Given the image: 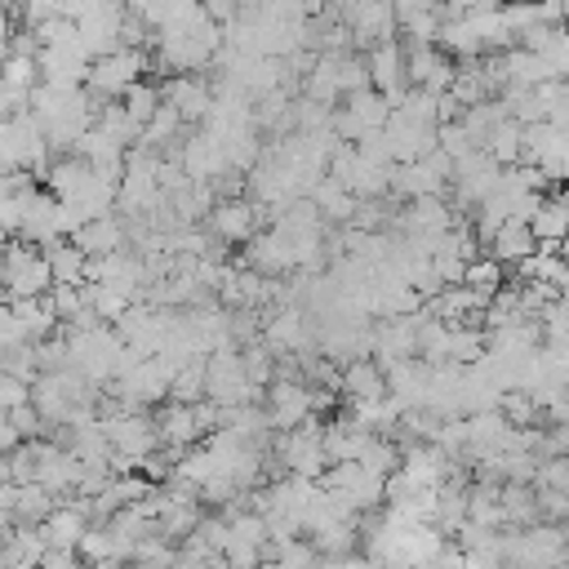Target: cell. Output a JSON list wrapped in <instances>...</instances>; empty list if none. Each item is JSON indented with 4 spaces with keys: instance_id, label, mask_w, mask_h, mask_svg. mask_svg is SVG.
I'll return each instance as SVG.
<instances>
[{
    "instance_id": "cell-23",
    "label": "cell",
    "mask_w": 569,
    "mask_h": 569,
    "mask_svg": "<svg viewBox=\"0 0 569 569\" xmlns=\"http://www.w3.org/2000/svg\"><path fill=\"white\" fill-rule=\"evenodd\" d=\"M240 365H244V378L253 382V387H271L276 382V356L267 351V342H249V347H240Z\"/></svg>"
},
{
    "instance_id": "cell-6",
    "label": "cell",
    "mask_w": 569,
    "mask_h": 569,
    "mask_svg": "<svg viewBox=\"0 0 569 569\" xmlns=\"http://www.w3.org/2000/svg\"><path fill=\"white\" fill-rule=\"evenodd\" d=\"M40 529H44V538H49V547H53V551H76V547H80V538L93 529V520H89V498L58 502V507H53V516H49Z\"/></svg>"
},
{
    "instance_id": "cell-10",
    "label": "cell",
    "mask_w": 569,
    "mask_h": 569,
    "mask_svg": "<svg viewBox=\"0 0 569 569\" xmlns=\"http://www.w3.org/2000/svg\"><path fill=\"white\" fill-rule=\"evenodd\" d=\"M84 258H111V253H124L129 249V231H124V218L111 213V218H98V222H84L80 236L71 240Z\"/></svg>"
},
{
    "instance_id": "cell-24",
    "label": "cell",
    "mask_w": 569,
    "mask_h": 569,
    "mask_svg": "<svg viewBox=\"0 0 569 569\" xmlns=\"http://www.w3.org/2000/svg\"><path fill=\"white\" fill-rule=\"evenodd\" d=\"M338 89L351 98V93H365V89H373L369 84V62H365V53H338Z\"/></svg>"
},
{
    "instance_id": "cell-16",
    "label": "cell",
    "mask_w": 569,
    "mask_h": 569,
    "mask_svg": "<svg viewBox=\"0 0 569 569\" xmlns=\"http://www.w3.org/2000/svg\"><path fill=\"white\" fill-rule=\"evenodd\" d=\"M44 258H49V271H53V284H84V253L71 244V240H58V244H49L44 249Z\"/></svg>"
},
{
    "instance_id": "cell-36",
    "label": "cell",
    "mask_w": 569,
    "mask_h": 569,
    "mask_svg": "<svg viewBox=\"0 0 569 569\" xmlns=\"http://www.w3.org/2000/svg\"><path fill=\"white\" fill-rule=\"evenodd\" d=\"M0 284H4V253H0Z\"/></svg>"
},
{
    "instance_id": "cell-1",
    "label": "cell",
    "mask_w": 569,
    "mask_h": 569,
    "mask_svg": "<svg viewBox=\"0 0 569 569\" xmlns=\"http://www.w3.org/2000/svg\"><path fill=\"white\" fill-rule=\"evenodd\" d=\"M4 289H9V302L49 298V289H53L49 258L27 240H9L4 244Z\"/></svg>"
},
{
    "instance_id": "cell-25",
    "label": "cell",
    "mask_w": 569,
    "mask_h": 569,
    "mask_svg": "<svg viewBox=\"0 0 569 569\" xmlns=\"http://www.w3.org/2000/svg\"><path fill=\"white\" fill-rule=\"evenodd\" d=\"M560 138H565V133H560V129H551L547 120H538V124H525V129H520V147H525V160H529V164H542V156H547V151H551Z\"/></svg>"
},
{
    "instance_id": "cell-4",
    "label": "cell",
    "mask_w": 569,
    "mask_h": 569,
    "mask_svg": "<svg viewBox=\"0 0 569 569\" xmlns=\"http://www.w3.org/2000/svg\"><path fill=\"white\" fill-rule=\"evenodd\" d=\"M267 418H271V431H280V436L298 431L307 418H316L311 413V387L293 382V378H276L267 387Z\"/></svg>"
},
{
    "instance_id": "cell-35",
    "label": "cell",
    "mask_w": 569,
    "mask_h": 569,
    "mask_svg": "<svg viewBox=\"0 0 569 569\" xmlns=\"http://www.w3.org/2000/svg\"><path fill=\"white\" fill-rule=\"evenodd\" d=\"M325 569H373V565H356V560H329Z\"/></svg>"
},
{
    "instance_id": "cell-32",
    "label": "cell",
    "mask_w": 569,
    "mask_h": 569,
    "mask_svg": "<svg viewBox=\"0 0 569 569\" xmlns=\"http://www.w3.org/2000/svg\"><path fill=\"white\" fill-rule=\"evenodd\" d=\"M538 489L569 493V458H551V462H542V471H538Z\"/></svg>"
},
{
    "instance_id": "cell-15",
    "label": "cell",
    "mask_w": 569,
    "mask_h": 569,
    "mask_svg": "<svg viewBox=\"0 0 569 569\" xmlns=\"http://www.w3.org/2000/svg\"><path fill=\"white\" fill-rule=\"evenodd\" d=\"M311 200H316V209L329 213L333 222H351V218H356V204H360V200H356L342 182H333V178H320V182L311 187Z\"/></svg>"
},
{
    "instance_id": "cell-21",
    "label": "cell",
    "mask_w": 569,
    "mask_h": 569,
    "mask_svg": "<svg viewBox=\"0 0 569 569\" xmlns=\"http://www.w3.org/2000/svg\"><path fill=\"white\" fill-rule=\"evenodd\" d=\"M462 284H467V289H476V293H485V298H493V293L507 284V271H502V262H493L489 253H480L476 262H467Z\"/></svg>"
},
{
    "instance_id": "cell-27",
    "label": "cell",
    "mask_w": 569,
    "mask_h": 569,
    "mask_svg": "<svg viewBox=\"0 0 569 569\" xmlns=\"http://www.w3.org/2000/svg\"><path fill=\"white\" fill-rule=\"evenodd\" d=\"M84 302L98 311V320H120V316L133 307L124 293H116V289H107V284H84Z\"/></svg>"
},
{
    "instance_id": "cell-11",
    "label": "cell",
    "mask_w": 569,
    "mask_h": 569,
    "mask_svg": "<svg viewBox=\"0 0 569 569\" xmlns=\"http://www.w3.org/2000/svg\"><path fill=\"white\" fill-rule=\"evenodd\" d=\"M89 182H93V164L71 151V156H58V160L49 164L44 191H49L53 200H80V196L89 191Z\"/></svg>"
},
{
    "instance_id": "cell-17",
    "label": "cell",
    "mask_w": 569,
    "mask_h": 569,
    "mask_svg": "<svg viewBox=\"0 0 569 569\" xmlns=\"http://www.w3.org/2000/svg\"><path fill=\"white\" fill-rule=\"evenodd\" d=\"M53 507H58V498L44 485H22L18 502H13V525H44L53 516Z\"/></svg>"
},
{
    "instance_id": "cell-34",
    "label": "cell",
    "mask_w": 569,
    "mask_h": 569,
    "mask_svg": "<svg viewBox=\"0 0 569 569\" xmlns=\"http://www.w3.org/2000/svg\"><path fill=\"white\" fill-rule=\"evenodd\" d=\"M13 449H22V436L13 431L9 413H0V453H13Z\"/></svg>"
},
{
    "instance_id": "cell-20",
    "label": "cell",
    "mask_w": 569,
    "mask_h": 569,
    "mask_svg": "<svg viewBox=\"0 0 569 569\" xmlns=\"http://www.w3.org/2000/svg\"><path fill=\"white\" fill-rule=\"evenodd\" d=\"M347 111L365 124V133H373V129H387V120H391V107H387V98L378 93V89H365V93H351L347 98Z\"/></svg>"
},
{
    "instance_id": "cell-19",
    "label": "cell",
    "mask_w": 569,
    "mask_h": 569,
    "mask_svg": "<svg viewBox=\"0 0 569 569\" xmlns=\"http://www.w3.org/2000/svg\"><path fill=\"white\" fill-rule=\"evenodd\" d=\"M356 542H360L356 520H338V525H329L325 533H316V538H311L316 556H325V560H347V556L356 551Z\"/></svg>"
},
{
    "instance_id": "cell-8",
    "label": "cell",
    "mask_w": 569,
    "mask_h": 569,
    "mask_svg": "<svg viewBox=\"0 0 569 569\" xmlns=\"http://www.w3.org/2000/svg\"><path fill=\"white\" fill-rule=\"evenodd\" d=\"M342 396H347V405H378V400H387L391 391H387V373H382V365L378 360H351V365H342V387H338Z\"/></svg>"
},
{
    "instance_id": "cell-31",
    "label": "cell",
    "mask_w": 569,
    "mask_h": 569,
    "mask_svg": "<svg viewBox=\"0 0 569 569\" xmlns=\"http://www.w3.org/2000/svg\"><path fill=\"white\" fill-rule=\"evenodd\" d=\"M542 173H547V182H569V133L542 156V164H538Z\"/></svg>"
},
{
    "instance_id": "cell-5",
    "label": "cell",
    "mask_w": 569,
    "mask_h": 569,
    "mask_svg": "<svg viewBox=\"0 0 569 569\" xmlns=\"http://www.w3.org/2000/svg\"><path fill=\"white\" fill-rule=\"evenodd\" d=\"M160 98H164V107H173L182 116V124H196V120L213 116V89L200 76H169L160 84Z\"/></svg>"
},
{
    "instance_id": "cell-12",
    "label": "cell",
    "mask_w": 569,
    "mask_h": 569,
    "mask_svg": "<svg viewBox=\"0 0 569 569\" xmlns=\"http://www.w3.org/2000/svg\"><path fill=\"white\" fill-rule=\"evenodd\" d=\"M533 249H538L533 227H525V222H507V227L493 236L489 258H493V262H525V258H533Z\"/></svg>"
},
{
    "instance_id": "cell-26",
    "label": "cell",
    "mask_w": 569,
    "mask_h": 569,
    "mask_svg": "<svg viewBox=\"0 0 569 569\" xmlns=\"http://www.w3.org/2000/svg\"><path fill=\"white\" fill-rule=\"evenodd\" d=\"M498 413L507 418V427H520V431H525V427H533V418H542L529 391H502V400H498Z\"/></svg>"
},
{
    "instance_id": "cell-13",
    "label": "cell",
    "mask_w": 569,
    "mask_h": 569,
    "mask_svg": "<svg viewBox=\"0 0 569 569\" xmlns=\"http://www.w3.org/2000/svg\"><path fill=\"white\" fill-rule=\"evenodd\" d=\"M529 227H533V240H538V244L560 249V244L569 240V209H565L556 196H547V200H542V209L533 213V222H529Z\"/></svg>"
},
{
    "instance_id": "cell-7",
    "label": "cell",
    "mask_w": 569,
    "mask_h": 569,
    "mask_svg": "<svg viewBox=\"0 0 569 569\" xmlns=\"http://www.w3.org/2000/svg\"><path fill=\"white\" fill-rule=\"evenodd\" d=\"M156 436H160V449H173V453H187L196 445H204V431L196 422V409L191 405H164L156 413Z\"/></svg>"
},
{
    "instance_id": "cell-18",
    "label": "cell",
    "mask_w": 569,
    "mask_h": 569,
    "mask_svg": "<svg viewBox=\"0 0 569 569\" xmlns=\"http://www.w3.org/2000/svg\"><path fill=\"white\" fill-rule=\"evenodd\" d=\"M120 107H124V116H129V124H133V129H147V124H151V116L164 107V98H160V89H156V84H142V80H138V84H129V89H124Z\"/></svg>"
},
{
    "instance_id": "cell-22",
    "label": "cell",
    "mask_w": 569,
    "mask_h": 569,
    "mask_svg": "<svg viewBox=\"0 0 569 569\" xmlns=\"http://www.w3.org/2000/svg\"><path fill=\"white\" fill-rule=\"evenodd\" d=\"M169 400H173V405H200V400H204V360H191V365H182V369L173 373Z\"/></svg>"
},
{
    "instance_id": "cell-2",
    "label": "cell",
    "mask_w": 569,
    "mask_h": 569,
    "mask_svg": "<svg viewBox=\"0 0 569 569\" xmlns=\"http://www.w3.org/2000/svg\"><path fill=\"white\" fill-rule=\"evenodd\" d=\"M262 222H267L262 204H253L249 196H240V200H218L213 213L204 218V231L218 244H249L262 231Z\"/></svg>"
},
{
    "instance_id": "cell-30",
    "label": "cell",
    "mask_w": 569,
    "mask_h": 569,
    "mask_svg": "<svg viewBox=\"0 0 569 569\" xmlns=\"http://www.w3.org/2000/svg\"><path fill=\"white\" fill-rule=\"evenodd\" d=\"M22 405H31V387L13 373H0V413H13Z\"/></svg>"
},
{
    "instance_id": "cell-14",
    "label": "cell",
    "mask_w": 569,
    "mask_h": 569,
    "mask_svg": "<svg viewBox=\"0 0 569 569\" xmlns=\"http://www.w3.org/2000/svg\"><path fill=\"white\" fill-rule=\"evenodd\" d=\"M498 169L507 164V169H516L520 160H525V147H520V124L516 120H502L498 129H489V138H485V147H480Z\"/></svg>"
},
{
    "instance_id": "cell-33",
    "label": "cell",
    "mask_w": 569,
    "mask_h": 569,
    "mask_svg": "<svg viewBox=\"0 0 569 569\" xmlns=\"http://www.w3.org/2000/svg\"><path fill=\"white\" fill-rule=\"evenodd\" d=\"M40 569H84V560H80V551H53L49 547V556L40 560Z\"/></svg>"
},
{
    "instance_id": "cell-9",
    "label": "cell",
    "mask_w": 569,
    "mask_h": 569,
    "mask_svg": "<svg viewBox=\"0 0 569 569\" xmlns=\"http://www.w3.org/2000/svg\"><path fill=\"white\" fill-rule=\"evenodd\" d=\"M365 62H369V84H373L382 98L409 89V80H405V44H400V40L373 44V49L365 53Z\"/></svg>"
},
{
    "instance_id": "cell-29",
    "label": "cell",
    "mask_w": 569,
    "mask_h": 569,
    "mask_svg": "<svg viewBox=\"0 0 569 569\" xmlns=\"http://www.w3.org/2000/svg\"><path fill=\"white\" fill-rule=\"evenodd\" d=\"M80 560L84 565H102V560H116V542H111V533H107V525H93L84 538H80Z\"/></svg>"
},
{
    "instance_id": "cell-28",
    "label": "cell",
    "mask_w": 569,
    "mask_h": 569,
    "mask_svg": "<svg viewBox=\"0 0 569 569\" xmlns=\"http://www.w3.org/2000/svg\"><path fill=\"white\" fill-rule=\"evenodd\" d=\"M49 307H53V316L67 325V320H76L80 311H84V284H53L49 289Z\"/></svg>"
},
{
    "instance_id": "cell-3",
    "label": "cell",
    "mask_w": 569,
    "mask_h": 569,
    "mask_svg": "<svg viewBox=\"0 0 569 569\" xmlns=\"http://www.w3.org/2000/svg\"><path fill=\"white\" fill-rule=\"evenodd\" d=\"M111 453L116 458H129V462H142L147 453L160 449V436H156V418L151 413H120V418H102L98 422Z\"/></svg>"
}]
</instances>
